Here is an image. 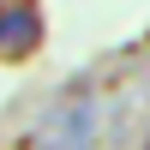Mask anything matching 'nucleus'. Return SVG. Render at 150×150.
Instances as JSON below:
<instances>
[{"label": "nucleus", "mask_w": 150, "mask_h": 150, "mask_svg": "<svg viewBox=\"0 0 150 150\" xmlns=\"http://www.w3.org/2000/svg\"><path fill=\"white\" fill-rule=\"evenodd\" d=\"M36 36H42V18L30 6H6L0 12V54H24V48H36Z\"/></svg>", "instance_id": "1"}, {"label": "nucleus", "mask_w": 150, "mask_h": 150, "mask_svg": "<svg viewBox=\"0 0 150 150\" xmlns=\"http://www.w3.org/2000/svg\"><path fill=\"white\" fill-rule=\"evenodd\" d=\"M0 6H6V0H0Z\"/></svg>", "instance_id": "2"}, {"label": "nucleus", "mask_w": 150, "mask_h": 150, "mask_svg": "<svg viewBox=\"0 0 150 150\" xmlns=\"http://www.w3.org/2000/svg\"><path fill=\"white\" fill-rule=\"evenodd\" d=\"M144 150H150V144H144Z\"/></svg>", "instance_id": "3"}]
</instances>
